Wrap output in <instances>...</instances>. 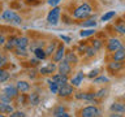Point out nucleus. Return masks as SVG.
<instances>
[{
	"instance_id": "nucleus-17",
	"label": "nucleus",
	"mask_w": 125,
	"mask_h": 117,
	"mask_svg": "<svg viewBox=\"0 0 125 117\" xmlns=\"http://www.w3.org/2000/svg\"><path fill=\"white\" fill-rule=\"evenodd\" d=\"M82 81H83V73H82V72H78L76 76L72 78L73 86H80V85L82 83Z\"/></svg>"
},
{
	"instance_id": "nucleus-23",
	"label": "nucleus",
	"mask_w": 125,
	"mask_h": 117,
	"mask_svg": "<svg viewBox=\"0 0 125 117\" xmlns=\"http://www.w3.org/2000/svg\"><path fill=\"white\" fill-rule=\"evenodd\" d=\"M115 14H116V12L115 10H112V12H107V13H104L103 16H102V21H109V20H111L112 17H115Z\"/></svg>"
},
{
	"instance_id": "nucleus-18",
	"label": "nucleus",
	"mask_w": 125,
	"mask_h": 117,
	"mask_svg": "<svg viewBox=\"0 0 125 117\" xmlns=\"http://www.w3.org/2000/svg\"><path fill=\"white\" fill-rule=\"evenodd\" d=\"M124 66V62H121V61H113L111 62V64L108 65V69L111 70V72H117V70H120L121 68Z\"/></svg>"
},
{
	"instance_id": "nucleus-12",
	"label": "nucleus",
	"mask_w": 125,
	"mask_h": 117,
	"mask_svg": "<svg viewBox=\"0 0 125 117\" xmlns=\"http://www.w3.org/2000/svg\"><path fill=\"white\" fill-rule=\"evenodd\" d=\"M55 70H56V65L53 64V62H51V64L43 66V68H41V73L44 74V76H47V74H52Z\"/></svg>"
},
{
	"instance_id": "nucleus-1",
	"label": "nucleus",
	"mask_w": 125,
	"mask_h": 117,
	"mask_svg": "<svg viewBox=\"0 0 125 117\" xmlns=\"http://www.w3.org/2000/svg\"><path fill=\"white\" fill-rule=\"evenodd\" d=\"M91 10H93L91 7H90L87 3H83L82 5H80L76 10H74L73 16L76 18H86L90 13H91Z\"/></svg>"
},
{
	"instance_id": "nucleus-2",
	"label": "nucleus",
	"mask_w": 125,
	"mask_h": 117,
	"mask_svg": "<svg viewBox=\"0 0 125 117\" xmlns=\"http://www.w3.org/2000/svg\"><path fill=\"white\" fill-rule=\"evenodd\" d=\"M3 20H5L8 22H13V23H21L22 18L20 17L17 13H14L13 10H5L3 13Z\"/></svg>"
},
{
	"instance_id": "nucleus-33",
	"label": "nucleus",
	"mask_w": 125,
	"mask_h": 117,
	"mask_svg": "<svg viewBox=\"0 0 125 117\" xmlns=\"http://www.w3.org/2000/svg\"><path fill=\"white\" fill-rule=\"evenodd\" d=\"M116 30L119 31V33H121V34H125V25H123V23H121V25H117Z\"/></svg>"
},
{
	"instance_id": "nucleus-21",
	"label": "nucleus",
	"mask_w": 125,
	"mask_h": 117,
	"mask_svg": "<svg viewBox=\"0 0 125 117\" xmlns=\"http://www.w3.org/2000/svg\"><path fill=\"white\" fill-rule=\"evenodd\" d=\"M34 55L37 56L38 60H44L46 56H47V55H46V51L42 49V48H35V49H34Z\"/></svg>"
},
{
	"instance_id": "nucleus-47",
	"label": "nucleus",
	"mask_w": 125,
	"mask_h": 117,
	"mask_svg": "<svg viewBox=\"0 0 125 117\" xmlns=\"http://www.w3.org/2000/svg\"><path fill=\"white\" fill-rule=\"evenodd\" d=\"M0 56H1V55H0Z\"/></svg>"
},
{
	"instance_id": "nucleus-22",
	"label": "nucleus",
	"mask_w": 125,
	"mask_h": 117,
	"mask_svg": "<svg viewBox=\"0 0 125 117\" xmlns=\"http://www.w3.org/2000/svg\"><path fill=\"white\" fill-rule=\"evenodd\" d=\"M16 40H17V38H14V37L8 39L5 43V49H12L13 47H16Z\"/></svg>"
},
{
	"instance_id": "nucleus-46",
	"label": "nucleus",
	"mask_w": 125,
	"mask_h": 117,
	"mask_svg": "<svg viewBox=\"0 0 125 117\" xmlns=\"http://www.w3.org/2000/svg\"><path fill=\"white\" fill-rule=\"evenodd\" d=\"M0 117H4V115H0Z\"/></svg>"
},
{
	"instance_id": "nucleus-20",
	"label": "nucleus",
	"mask_w": 125,
	"mask_h": 117,
	"mask_svg": "<svg viewBox=\"0 0 125 117\" xmlns=\"http://www.w3.org/2000/svg\"><path fill=\"white\" fill-rule=\"evenodd\" d=\"M65 61H66V62H69L70 65H72V64H73V65H76L77 62H78V58H77V56H76V55H74L73 52H69L68 55H66Z\"/></svg>"
},
{
	"instance_id": "nucleus-14",
	"label": "nucleus",
	"mask_w": 125,
	"mask_h": 117,
	"mask_svg": "<svg viewBox=\"0 0 125 117\" xmlns=\"http://www.w3.org/2000/svg\"><path fill=\"white\" fill-rule=\"evenodd\" d=\"M64 53H65V48H64V46H59V48L56 51V53H55V56H53V60L55 61H61L62 60V56H64Z\"/></svg>"
},
{
	"instance_id": "nucleus-29",
	"label": "nucleus",
	"mask_w": 125,
	"mask_h": 117,
	"mask_svg": "<svg viewBox=\"0 0 125 117\" xmlns=\"http://www.w3.org/2000/svg\"><path fill=\"white\" fill-rule=\"evenodd\" d=\"M16 55H17V56H26L27 55L26 48H17V47H16Z\"/></svg>"
},
{
	"instance_id": "nucleus-3",
	"label": "nucleus",
	"mask_w": 125,
	"mask_h": 117,
	"mask_svg": "<svg viewBox=\"0 0 125 117\" xmlns=\"http://www.w3.org/2000/svg\"><path fill=\"white\" fill-rule=\"evenodd\" d=\"M59 18H60V8L59 7H55L52 10L48 13V16H47V21H48L50 25H57L59 22Z\"/></svg>"
},
{
	"instance_id": "nucleus-34",
	"label": "nucleus",
	"mask_w": 125,
	"mask_h": 117,
	"mask_svg": "<svg viewBox=\"0 0 125 117\" xmlns=\"http://www.w3.org/2000/svg\"><path fill=\"white\" fill-rule=\"evenodd\" d=\"M98 73H99V70H98V69H94V70H91V72L87 74V77H90V78L96 77V76H98Z\"/></svg>"
},
{
	"instance_id": "nucleus-31",
	"label": "nucleus",
	"mask_w": 125,
	"mask_h": 117,
	"mask_svg": "<svg viewBox=\"0 0 125 117\" xmlns=\"http://www.w3.org/2000/svg\"><path fill=\"white\" fill-rule=\"evenodd\" d=\"M9 116H10V117H26L25 113H23V112H20V111H17V112H14V111H13Z\"/></svg>"
},
{
	"instance_id": "nucleus-24",
	"label": "nucleus",
	"mask_w": 125,
	"mask_h": 117,
	"mask_svg": "<svg viewBox=\"0 0 125 117\" xmlns=\"http://www.w3.org/2000/svg\"><path fill=\"white\" fill-rule=\"evenodd\" d=\"M59 83H56V82H53V81H51L50 82V91L52 92V94H57L59 92Z\"/></svg>"
},
{
	"instance_id": "nucleus-5",
	"label": "nucleus",
	"mask_w": 125,
	"mask_h": 117,
	"mask_svg": "<svg viewBox=\"0 0 125 117\" xmlns=\"http://www.w3.org/2000/svg\"><path fill=\"white\" fill-rule=\"evenodd\" d=\"M73 92V86L72 85H68L65 82V83H62L60 87H59V95L60 96H69L70 94Z\"/></svg>"
},
{
	"instance_id": "nucleus-36",
	"label": "nucleus",
	"mask_w": 125,
	"mask_h": 117,
	"mask_svg": "<svg viewBox=\"0 0 125 117\" xmlns=\"http://www.w3.org/2000/svg\"><path fill=\"white\" fill-rule=\"evenodd\" d=\"M86 52H87V56H94V55H95V49H94L93 47H90V48L86 49Z\"/></svg>"
},
{
	"instance_id": "nucleus-15",
	"label": "nucleus",
	"mask_w": 125,
	"mask_h": 117,
	"mask_svg": "<svg viewBox=\"0 0 125 117\" xmlns=\"http://www.w3.org/2000/svg\"><path fill=\"white\" fill-rule=\"evenodd\" d=\"M12 112H13V107L9 103L0 101V113H12Z\"/></svg>"
},
{
	"instance_id": "nucleus-19",
	"label": "nucleus",
	"mask_w": 125,
	"mask_h": 117,
	"mask_svg": "<svg viewBox=\"0 0 125 117\" xmlns=\"http://www.w3.org/2000/svg\"><path fill=\"white\" fill-rule=\"evenodd\" d=\"M111 111L117 112V113H123V112H125V105L121 103H113L111 105Z\"/></svg>"
},
{
	"instance_id": "nucleus-27",
	"label": "nucleus",
	"mask_w": 125,
	"mask_h": 117,
	"mask_svg": "<svg viewBox=\"0 0 125 117\" xmlns=\"http://www.w3.org/2000/svg\"><path fill=\"white\" fill-rule=\"evenodd\" d=\"M9 78V73L4 69H0V82H5Z\"/></svg>"
},
{
	"instance_id": "nucleus-42",
	"label": "nucleus",
	"mask_w": 125,
	"mask_h": 117,
	"mask_svg": "<svg viewBox=\"0 0 125 117\" xmlns=\"http://www.w3.org/2000/svg\"><path fill=\"white\" fill-rule=\"evenodd\" d=\"M5 62H7V58L4 57V56H0V66H3Z\"/></svg>"
},
{
	"instance_id": "nucleus-32",
	"label": "nucleus",
	"mask_w": 125,
	"mask_h": 117,
	"mask_svg": "<svg viewBox=\"0 0 125 117\" xmlns=\"http://www.w3.org/2000/svg\"><path fill=\"white\" fill-rule=\"evenodd\" d=\"M100 47H102V43H100V40H94V42H93V48L95 49V51H96V49H99Z\"/></svg>"
},
{
	"instance_id": "nucleus-11",
	"label": "nucleus",
	"mask_w": 125,
	"mask_h": 117,
	"mask_svg": "<svg viewBox=\"0 0 125 117\" xmlns=\"http://www.w3.org/2000/svg\"><path fill=\"white\" fill-rule=\"evenodd\" d=\"M52 81L56 82V83H59V86H61L62 83H65V82L68 81V76L61 74V73H57V74H55V76L52 77Z\"/></svg>"
},
{
	"instance_id": "nucleus-30",
	"label": "nucleus",
	"mask_w": 125,
	"mask_h": 117,
	"mask_svg": "<svg viewBox=\"0 0 125 117\" xmlns=\"http://www.w3.org/2000/svg\"><path fill=\"white\" fill-rule=\"evenodd\" d=\"M46 51V55H52L53 53V51H55V43H51V44L47 47V49Z\"/></svg>"
},
{
	"instance_id": "nucleus-37",
	"label": "nucleus",
	"mask_w": 125,
	"mask_h": 117,
	"mask_svg": "<svg viewBox=\"0 0 125 117\" xmlns=\"http://www.w3.org/2000/svg\"><path fill=\"white\" fill-rule=\"evenodd\" d=\"M60 1H61V0H48V4L51 7H56Z\"/></svg>"
},
{
	"instance_id": "nucleus-38",
	"label": "nucleus",
	"mask_w": 125,
	"mask_h": 117,
	"mask_svg": "<svg viewBox=\"0 0 125 117\" xmlns=\"http://www.w3.org/2000/svg\"><path fill=\"white\" fill-rule=\"evenodd\" d=\"M0 100H3L4 103H10V98H8L5 94L4 95H1V98H0Z\"/></svg>"
},
{
	"instance_id": "nucleus-10",
	"label": "nucleus",
	"mask_w": 125,
	"mask_h": 117,
	"mask_svg": "<svg viewBox=\"0 0 125 117\" xmlns=\"http://www.w3.org/2000/svg\"><path fill=\"white\" fill-rule=\"evenodd\" d=\"M125 60V47H121L113 55V61H124Z\"/></svg>"
},
{
	"instance_id": "nucleus-26",
	"label": "nucleus",
	"mask_w": 125,
	"mask_h": 117,
	"mask_svg": "<svg viewBox=\"0 0 125 117\" xmlns=\"http://www.w3.org/2000/svg\"><path fill=\"white\" fill-rule=\"evenodd\" d=\"M29 100H30V104L37 105V104L39 103V96H38V94H30V95H29Z\"/></svg>"
},
{
	"instance_id": "nucleus-8",
	"label": "nucleus",
	"mask_w": 125,
	"mask_h": 117,
	"mask_svg": "<svg viewBox=\"0 0 125 117\" xmlns=\"http://www.w3.org/2000/svg\"><path fill=\"white\" fill-rule=\"evenodd\" d=\"M57 69H59V73H61V74H65V76H68V74L70 73V64L69 62H66V61H62L57 66Z\"/></svg>"
},
{
	"instance_id": "nucleus-25",
	"label": "nucleus",
	"mask_w": 125,
	"mask_h": 117,
	"mask_svg": "<svg viewBox=\"0 0 125 117\" xmlns=\"http://www.w3.org/2000/svg\"><path fill=\"white\" fill-rule=\"evenodd\" d=\"M82 26L83 27H95L96 26V21L94 18H90V20H87V21L82 22Z\"/></svg>"
},
{
	"instance_id": "nucleus-6",
	"label": "nucleus",
	"mask_w": 125,
	"mask_h": 117,
	"mask_svg": "<svg viewBox=\"0 0 125 117\" xmlns=\"http://www.w3.org/2000/svg\"><path fill=\"white\" fill-rule=\"evenodd\" d=\"M121 42L117 38H112V39H109V42H108V46H107V48L108 51H111V52H116L119 48H121Z\"/></svg>"
},
{
	"instance_id": "nucleus-9",
	"label": "nucleus",
	"mask_w": 125,
	"mask_h": 117,
	"mask_svg": "<svg viewBox=\"0 0 125 117\" xmlns=\"http://www.w3.org/2000/svg\"><path fill=\"white\" fill-rule=\"evenodd\" d=\"M76 98L80 100H87V101H93L94 98H95V94L91 92H78L76 94Z\"/></svg>"
},
{
	"instance_id": "nucleus-45",
	"label": "nucleus",
	"mask_w": 125,
	"mask_h": 117,
	"mask_svg": "<svg viewBox=\"0 0 125 117\" xmlns=\"http://www.w3.org/2000/svg\"><path fill=\"white\" fill-rule=\"evenodd\" d=\"M109 117H123V115H120V113H116L115 115V113H113V115H111Z\"/></svg>"
},
{
	"instance_id": "nucleus-43",
	"label": "nucleus",
	"mask_w": 125,
	"mask_h": 117,
	"mask_svg": "<svg viewBox=\"0 0 125 117\" xmlns=\"http://www.w3.org/2000/svg\"><path fill=\"white\" fill-rule=\"evenodd\" d=\"M55 117H70L68 113H65V112H62V113H60V115H56Z\"/></svg>"
},
{
	"instance_id": "nucleus-40",
	"label": "nucleus",
	"mask_w": 125,
	"mask_h": 117,
	"mask_svg": "<svg viewBox=\"0 0 125 117\" xmlns=\"http://www.w3.org/2000/svg\"><path fill=\"white\" fill-rule=\"evenodd\" d=\"M62 112H64V108H62V107H57L56 109H55V116L60 115V113H62Z\"/></svg>"
},
{
	"instance_id": "nucleus-28",
	"label": "nucleus",
	"mask_w": 125,
	"mask_h": 117,
	"mask_svg": "<svg viewBox=\"0 0 125 117\" xmlns=\"http://www.w3.org/2000/svg\"><path fill=\"white\" fill-rule=\"evenodd\" d=\"M95 31H94V29H89V30H83V31H81L80 35L82 38H86V37H90V35H93Z\"/></svg>"
},
{
	"instance_id": "nucleus-7",
	"label": "nucleus",
	"mask_w": 125,
	"mask_h": 117,
	"mask_svg": "<svg viewBox=\"0 0 125 117\" xmlns=\"http://www.w3.org/2000/svg\"><path fill=\"white\" fill-rule=\"evenodd\" d=\"M4 94L8 96V98H10V99H13V98H16L18 95V88L16 87V86H7L5 88H4Z\"/></svg>"
},
{
	"instance_id": "nucleus-35",
	"label": "nucleus",
	"mask_w": 125,
	"mask_h": 117,
	"mask_svg": "<svg viewBox=\"0 0 125 117\" xmlns=\"http://www.w3.org/2000/svg\"><path fill=\"white\" fill-rule=\"evenodd\" d=\"M94 82H95V83H100V82H108V78H107V77H99V78H96Z\"/></svg>"
},
{
	"instance_id": "nucleus-16",
	"label": "nucleus",
	"mask_w": 125,
	"mask_h": 117,
	"mask_svg": "<svg viewBox=\"0 0 125 117\" xmlns=\"http://www.w3.org/2000/svg\"><path fill=\"white\" fill-rule=\"evenodd\" d=\"M16 87L18 88V91L26 92V91H29V90H30V85L27 83V82H25V81H18V82H17V86H16Z\"/></svg>"
},
{
	"instance_id": "nucleus-41",
	"label": "nucleus",
	"mask_w": 125,
	"mask_h": 117,
	"mask_svg": "<svg viewBox=\"0 0 125 117\" xmlns=\"http://www.w3.org/2000/svg\"><path fill=\"white\" fill-rule=\"evenodd\" d=\"M3 44H5V38H4V35L0 33V46H3Z\"/></svg>"
},
{
	"instance_id": "nucleus-39",
	"label": "nucleus",
	"mask_w": 125,
	"mask_h": 117,
	"mask_svg": "<svg viewBox=\"0 0 125 117\" xmlns=\"http://www.w3.org/2000/svg\"><path fill=\"white\" fill-rule=\"evenodd\" d=\"M105 92H107V90H100V91L98 92V94H95V98H102V96H104Z\"/></svg>"
},
{
	"instance_id": "nucleus-4",
	"label": "nucleus",
	"mask_w": 125,
	"mask_h": 117,
	"mask_svg": "<svg viewBox=\"0 0 125 117\" xmlns=\"http://www.w3.org/2000/svg\"><path fill=\"white\" fill-rule=\"evenodd\" d=\"M100 112L99 109L94 105H90V107H86L81 111V117H99Z\"/></svg>"
},
{
	"instance_id": "nucleus-44",
	"label": "nucleus",
	"mask_w": 125,
	"mask_h": 117,
	"mask_svg": "<svg viewBox=\"0 0 125 117\" xmlns=\"http://www.w3.org/2000/svg\"><path fill=\"white\" fill-rule=\"evenodd\" d=\"M60 38L62 39V40H65L66 43H69V42H70V38H69V37H65V35H61Z\"/></svg>"
},
{
	"instance_id": "nucleus-13",
	"label": "nucleus",
	"mask_w": 125,
	"mask_h": 117,
	"mask_svg": "<svg viewBox=\"0 0 125 117\" xmlns=\"http://www.w3.org/2000/svg\"><path fill=\"white\" fill-rule=\"evenodd\" d=\"M27 44H29V39L26 37L17 38V40H16V47H17V48H26Z\"/></svg>"
}]
</instances>
